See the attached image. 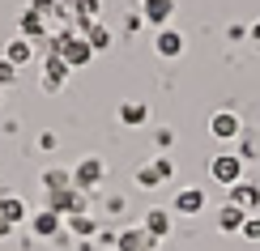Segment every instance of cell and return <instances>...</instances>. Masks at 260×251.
Listing matches in <instances>:
<instances>
[{"mask_svg": "<svg viewBox=\"0 0 260 251\" xmlns=\"http://www.w3.org/2000/svg\"><path fill=\"white\" fill-rule=\"evenodd\" d=\"M73 77V68L64 64L56 51H47V60H43V77H39V90L43 94H60V85Z\"/></svg>", "mask_w": 260, "mask_h": 251, "instance_id": "obj_4", "label": "cell"}, {"mask_svg": "<svg viewBox=\"0 0 260 251\" xmlns=\"http://www.w3.org/2000/svg\"><path fill=\"white\" fill-rule=\"evenodd\" d=\"M5 60L13 64V68H26V64L35 60V43L21 39V34H17V39H9V43H5Z\"/></svg>", "mask_w": 260, "mask_h": 251, "instance_id": "obj_15", "label": "cell"}, {"mask_svg": "<svg viewBox=\"0 0 260 251\" xmlns=\"http://www.w3.org/2000/svg\"><path fill=\"white\" fill-rule=\"evenodd\" d=\"M103 174H107L103 158H81L77 166H73V188H81V192H94V188L103 183Z\"/></svg>", "mask_w": 260, "mask_h": 251, "instance_id": "obj_5", "label": "cell"}, {"mask_svg": "<svg viewBox=\"0 0 260 251\" xmlns=\"http://www.w3.org/2000/svg\"><path fill=\"white\" fill-rule=\"evenodd\" d=\"M171 174H175L171 158H154V162H145V166L137 170V188H162Z\"/></svg>", "mask_w": 260, "mask_h": 251, "instance_id": "obj_8", "label": "cell"}, {"mask_svg": "<svg viewBox=\"0 0 260 251\" xmlns=\"http://www.w3.org/2000/svg\"><path fill=\"white\" fill-rule=\"evenodd\" d=\"M171 209H175V213H183V217H197V213L205 209V192H201V188H183V192H175Z\"/></svg>", "mask_w": 260, "mask_h": 251, "instance_id": "obj_13", "label": "cell"}, {"mask_svg": "<svg viewBox=\"0 0 260 251\" xmlns=\"http://www.w3.org/2000/svg\"><path fill=\"white\" fill-rule=\"evenodd\" d=\"M39 145H43V149H56L60 140H56V132H43V136H39Z\"/></svg>", "mask_w": 260, "mask_h": 251, "instance_id": "obj_28", "label": "cell"}, {"mask_svg": "<svg viewBox=\"0 0 260 251\" xmlns=\"http://www.w3.org/2000/svg\"><path fill=\"white\" fill-rule=\"evenodd\" d=\"M13 234V222H9V217H0V238H9Z\"/></svg>", "mask_w": 260, "mask_h": 251, "instance_id": "obj_29", "label": "cell"}, {"mask_svg": "<svg viewBox=\"0 0 260 251\" xmlns=\"http://www.w3.org/2000/svg\"><path fill=\"white\" fill-rule=\"evenodd\" d=\"M226 204H239V209L252 217V213H260V188L247 183V179H239L235 188H226Z\"/></svg>", "mask_w": 260, "mask_h": 251, "instance_id": "obj_7", "label": "cell"}, {"mask_svg": "<svg viewBox=\"0 0 260 251\" xmlns=\"http://www.w3.org/2000/svg\"><path fill=\"white\" fill-rule=\"evenodd\" d=\"M120 124H124V128H145V124H149V102H141V98L120 102Z\"/></svg>", "mask_w": 260, "mask_h": 251, "instance_id": "obj_14", "label": "cell"}, {"mask_svg": "<svg viewBox=\"0 0 260 251\" xmlns=\"http://www.w3.org/2000/svg\"><path fill=\"white\" fill-rule=\"evenodd\" d=\"M175 145V132H171V128H158V149H171Z\"/></svg>", "mask_w": 260, "mask_h": 251, "instance_id": "obj_25", "label": "cell"}, {"mask_svg": "<svg viewBox=\"0 0 260 251\" xmlns=\"http://www.w3.org/2000/svg\"><path fill=\"white\" fill-rule=\"evenodd\" d=\"M85 204H90V192H81V188H64V192H47V209H51V213H60V217L85 213Z\"/></svg>", "mask_w": 260, "mask_h": 251, "instance_id": "obj_2", "label": "cell"}, {"mask_svg": "<svg viewBox=\"0 0 260 251\" xmlns=\"http://www.w3.org/2000/svg\"><path fill=\"white\" fill-rule=\"evenodd\" d=\"M17 73H21V68H13V64H9L5 56H0V90H9V85H17Z\"/></svg>", "mask_w": 260, "mask_h": 251, "instance_id": "obj_22", "label": "cell"}, {"mask_svg": "<svg viewBox=\"0 0 260 251\" xmlns=\"http://www.w3.org/2000/svg\"><path fill=\"white\" fill-rule=\"evenodd\" d=\"M226 39H231V43H243V39H252V26H239V21H235V26L226 30Z\"/></svg>", "mask_w": 260, "mask_h": 251, "instance_id": "obj_24", "label": "cell"}, {"mask_svg": "<svg viewBox=\"0 0 260 251\" xmlns=\"http://www.w3.org/2000/svg\"><path fill=\"white\" fill-rule=\"evenodd\" d=\"M141 26H145V17H141V13H128V21H124V30H128V34H137Z\"/></svg>", "mask_w": 260, "mask_h": 251, "instance_id": "obj_26", "label": "cell"}, {"mask_svg": "<svg viewBox=\"0 0 260 251\" xmlns=\"http://www.w3.org/2000/svg\"><path fill=\"white\" fill-rule=\"evenodd\" d=\"M47 51H56V56L69 64L73 73H81L85 64L94 60L90 39H85V34H77V30H60V34H51V39H47Z\"/></svg>", "mask_w": 260, "mask_h": 251, "instance_id": "obj_1", "label": "cell"}, {"mask_svg": "<svg viewBox=\"0 0 260 251\" xmlns=\"http://www.w3.org/2000/svg\"><path fill=\"white\" fill-rule=\"evenodd\" d=\"M73 188V170H43V192H64Z\"/></svg>", "mask_w": 260, "mask_h": 251, "instance_id": "obj_21", "label": "cell"}, {"mask_svg": "<svg viewBox=\"0 0 260 251\" xmlns=\"http://www.w3.org/2000/svg\"><path fill=\"white\" fill-rule=\"evenodd\" d=\"M243 222H247V213L239 204H222L218 209V230L222 234H243Z\"/></svg>", "mask_w": 260, "mask_h": 251, "instance_id": "obj_16", "label": "cell"}, {"mask_svg": "<svg viewBox=\"0 0 260 251\" xmlns=\"http://www.w3.org/2000/svg\"><path fill=\"white\" fill-rule=\"evenodd\" d=\"M183 47H188V43H183V34H179L175 26H162L158 34H154V51H158L162 60H179Z\"/></svg>", "mask_w": 260, "mask_h": 251, "instance_id": "obj_9", "label": "cell"}, {"mask_svg": "<svg viewBox=\"0 0 260 251\" xmlns=\"http://www.w3.org/2000/svg\"><path fill=\"white\" fill-rule=\"evenodd\" d=\"M252 39H256V43H260V21H252Z\"/></svg>", "mask_w": 260, "mask_h": 251, "instance_id": "obj_30", "label": "cell"}, {"mask_svg": "<svg viewBox=\"0 0 260 251\" xmlns=\"http://www.w3.org/2000/svg\"><path fill=\"white\" fill-rule=\"evenodd\" d=\"M209 179L222 183V188H235V183L243 179V158L239 154H218L209 162Z\"/></svg>", "mask_w": 260, "mask_h": 251, "instance_id": "obj_3", "label": "cell"}, {"mask_svg": "<svg viewBox=\"0 0 260 251\" xmlns=\"http://www.w3.org/2000/svg\"><path fill=\"white\" fill-rule=\"evenodd\" d=\"M243 238H252V243H260V213H252L243 222Z\"/></svg>", "mask_w": 260, "mask_h": 251, "instance_id": "obj_23", "label": "cell"}, {"mask_svg": "<svg viewBox=\"0 0 260 251\" xmlns=\"http://www.w3.org/2000/svg\"><path fill=\"white\" fill-rule=\"evenodd\" d=\"M209 136L213 140H239L243 136V119L235 111H213L209 115Z\"/></svg>", "mask_w": 260, "mask_h": 251, "instance_id": "obj_6", "label": "cell"}, {"mask_svg": "<svg viewBox=\"0 0 260 251\" xmlns=\"http://www.w3.org/2000/svg\"><path fill=\"white\" fill-rule=\"evenodd\" d=\"M17 30H21V39H35V43L51 39V34H47V17H43V13H35V9H26V13L17 17Z\"/></svg>", "mask_w": 260, "mask_h": 251, "instance_id": "obj_12", "label": "cell"}, {"mask_svg": "<svg viewBox=\"0 0 260 251\" xmlns=\"http://www.w3.org/2000/svg\"><path fill=\"white\" fill-rule=\"evenodd\" d=\"M0 217H9L13 226L30 222V213H26V200H21V196H13V192H0Z\"/></svg>", "mask_w": 260, "mask_h": 251, "instance_id": "obj_17", "label": "cell"}, {"mask_svg": "<svg viewBox=\"0 0 260 251\" xmlns=\"http://www.w3.org/2000/svg\"><path fill=\"white\" fill-rule=\"evenodd\" d=\"M85 39H90V47H94V56H99V51H107V47H111V43H115V39H111V30H107L103 21H94V26L85 30Z\"/></svg>", "mask_w": 260, "mask_h": 251, "instance_id": "obj_20", "label": "cell"}, {"mask_svg": "<svg viewBox=\"0 0 260 251\" xmlns=\"http://www.w3.org/2000/svg\"><path fill=\"white\" fill-rule=\"evenodd\" d=\"M60 226H64V217H60V213H51V209L30 213V234H35V238H56V234H60Z\"/></svg>", "mask_w": 260, "mask_h": 251, "instance_id": "obj_11", "label": "cell"}, {"mask_svg": "<svg viewBox=\"0 0 260 251\" xmlns=\"http://www.w3.org/2000/svg\"><path fill=\"white\" fill-rule=\"evenodd\" d=\"M141 17H145V26H171V17H175V0H141Z\"/></svg>", "mask_w": 260, "mask_h": 251, "instance_id": "obj_10", "label": "cell"}, {"mask_svg": "<svg viewBox=\"0 0 260 251\" xmlns=\"http://www.w3.org/2000/svg\"><path fill=\"white\" fill-rule=\"evenodd\" d=\"M256 154H260V149L252 145V140H243V145H239V158H243V162H247V158H256Z\"/></svg>", "mask_w": 260, "mask_h": 251, "instance_id": "obj_27", "label": "cell"}, {"mask_svg": "<svg viewBox=\"0 0 260 251\" xmlns=\"http://www.w3.org/2000/svg\"><path fill=\"white\" fill-rule=\"evenodd\" d=\"M64 226H69V234H77V238H94V234H99V222H94L90 213H73V217H64Z\"/></svg>", "mask_w": 260, "mask_h": 251, "instance_id": "obj_19", "label": "cell"}, {"mask_svg": "<svg viewBox=\"0 0 260 251\" xmlns=\"http://www.w3.org/2000/svg\"><path fill=\"white\" fill-rule=\"evenodd\" d=\"M141 226H145L154 238H167V234H171V209H149Z\"/></svg>", "mask_w": 260, "mask_h": 251, "instance_id": "obj_18", "label": "cell"}]
</instances>
